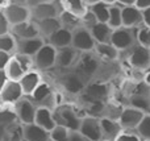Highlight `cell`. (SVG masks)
<instances>
[{"mask_svg": "<svg viewBox=\"0 0 150 141\" xmlns=\"http://www.w3.org/2000/svg\"><path fill=\"white\" fill-rule=\"evenodd\" d=\"M33 69H36L33 57L16 52L11 57L9 62L5 67V73L8 75V79H11V81H20L28 71L33 70Z\"/></svg>", "mask_w": 150, "mask_h": 141, "instance_id": "obj_1", "label": "cell"}, {"mask_svg": "<svg viewBox=\"0 0 150 141\" xmlns=\"http://www.w3.org/2000/svg\"><path fill=\"white\" fill-rule=\"evenodd\" d=\"M101 60L95 52H84L80 53L79 58H78L76 63L74 65V71L78 73L83 79H90L95 78L98 70L100 67Z\"/></svg>", "mask_w": 150, "mask_h": 141, "instance_id": "obj_2", "label": "cell"}, {"mask_svg": "<svg viewBox=\"0 0 150 141\" xmlns=\"http://www.w3.org/2000/svg\"><path fill=\"white\" fill-rule=\"evenodd\" d=\"M53 115H54L55 123L58 125H63L67 129H70V131H79L83 116L79 115L78 110H75L73 106L70 104L58 106V107H55L53 110Z\"/></svg>", "mask_w": 150, "mask_h": 141, "instance_id": "obj_3", "label": "cell"}, {"mask_svg": "<svg viewBox=\"0 0 150 141\" xmlns=\"http://www.w3.org/2000/svg\"><path fill=\"white\" fill-rule=\"evenodd\" d=\"M124 55L128 66L136 70H144L150 65V49L140 44H134L128 50L120 53V57Z\"/></svg>", "mask_w": 150, "mask_h": 141, "instance_id": "obj_4", "label": "cell"}, {"mask_svg": "<svg viewBox=\"0 0 150 141\" xmlns=\"http://www.w3.org/2000/svg\"><path fill=\"white\" fill-rule=\"evenodd\" d=\"M127 106H132L146 113L150 112V84L145 81L136 82L128 98Z\"/></svg>", "mask_w": 150, "mask_h": 141, "instance_id": "obj_5", "label": "cell"}, {"mask_svg": "<svg viewBox=\"0 0 150 141\" xmlns=\"http://www.w3.org/2000/svg\"><path fill=\"white\" fill-rule=\"evenodd\" d=\"M34 67L40 71H46L57 66V49L49 42L44 45L33 57Z\"/></svg>", "mask_w": 150, "mask_h": 141, "instance_id": "obj_6", "label": "cell"}, {"mask_svg": "<svg viewBox=\"0 0 150 141\" xmlns=\"http://www.w3.org/2000/svg\"><path fill=\"white\" fill-rule=\"evenodd\" d=\"M29 98L37 107H46L50 110H54L55 107H58V104L55 103V92L53 91L50 84L44 81Z\"/></svg>", "mask_w": 150, "mask_h": 141, "instance_id": "obj_7", "label": "cell"}, {"mask_svg": "<svg viewBox=\"0 0 150 141\" xmlns=\"http://www.w3.org/2000/svg\"><path fill=\"white\" fill-rule=\"evenodd\" d=\"M111 44L116 46L121 52H125L129 47H132L134 44H137L136 40V29L127 28V26H120L117 29H113L111 38Z\"/></svg>", "mask_w": 150, "mask_h": 141, "instance_id": "obj_8", "label": "cell"}, {"mask_svg": "<svg viewBox=\"0 0 150 141\" xmlns=\"http://www.w3.org/2000/svg\"><path fill=\"white\" fill-rule=\"evenodd\" d=\"M62 12H63V7L61 0H52V1H47L44 3V4L37 5V7L30 8L32 20L34 21L45 20V18H50V17H58Z\"/></svg>", "mask_w": 150, "mask_h": 141, "instance_id": "obj_9", "label": "cell"}, {"mask_svg": "<svg viewBox=\"0 0 150 141\" xmlns=\"http://www.w3.org/2000/svg\"><path fill=\"white\" fill-rule=\"evenodd\" d=\"M15 108V116L20 123L23 124H30L34 123L36 119V112H37V106L32 102L29 96H24L13 106Z\"/></svg>", "mask_w": 150, "mask_h": 141, "instance_id": "obj_10", "label": "cell"}, {"mask_svg": "<svg viewBox=\"0 0 150 141\" xmlns=\"http://www.w3.org/2000/svg\"><path fill=\"white\" fill-rule=\"evenodd\" d=\"M79 132L90 141H103L100 118L93 115L83 116L82 123H80L79 127Z\"/></svg>", "mask_w": 150, "mask_h": 141, "instance_id": "obj_11", "label": "cell"}, {"mask_svg": "<svg viewBox=\"0 0 150 141\" xmlns=\"http://www.w3.org/2000/svg\"><path fill=\"white\" fill-rule=\"evenodd\" d=\"M24 91L18 81H11L1 87L0 90V104L4 106H15L21 98H24Z\"/></svg>", "mask_w": 150, "mask_h": 141, "instance_id": "obj_12", "label": "cell"}, {"mask_svg": "<svg viewBox=\"0 0 150 141\" xmlns=\"http://www.w3.org/2000/svg\"><path fill=\"white\" fill-rule=\"evenodd\" d=\"M71 46H74L80 53L93 52L96 46V41L93 40L90 29L80 26L73 32V45Z\"/></svg>", "mask_w": 150, "mask_h": 141, "instance_id": "obj_13", "label": "cell"}, {"mask_svg": "<svg viewBox=\"0 0 150 141\" xmlns=\"http://www.w3.org/2000/svg\"><path fill=\"white\" fill-rule=\"evenodd\" d=\"M145 113L146 112L132 107V106H125L119 118V121L121 124L122 129H125V131H136V128L144 119Z\"/></svg>", "mask_w": 150, "mask_h": 141, "instance_id": "obj_14", "label": "cell"}, {"mask_svg": "<svg viewBox=\"0 0 150 141\" xmlns=\"http://www.w3.org/2000/svg\"><path fill=\"white\" fill-rule=\"evenodd\" d=\"M4 15L7 16L11 26L16 25V24L24 23V21L30 20L32 18L30 8H29L28 5L13 4V3H11V4L4 9Z\"/></svg>", "mask_w": 150, "mask_h": 141, "instance_id": "obj_15", "label": "cell"}, {"mask_svg": "<svg viewBox=\"0 0 150 141\" xmlns=\"http://www.w3.org/2000/svg\"><path fill=\"white\" fill-rule=\"evenodd\" d=\"M45 44H46V40L41 36L30 37V38H20V40H17L16 52L21 53V54L29 55V57H34L36 53L38 52Z\"/></svg>", "mask_w": 150, "mask_h": 141, "instance_id": "obj_16", "label": "cell"}, {"mask_svg": "<svg viewBox=\"0 0 150 141\" xmlns=\"http://www.w3.org/2000/svg\"><path fill=\"white\" fill-rule=\"evenodd\" d=\"M108 84L104 83L103 81H92L86 84V89L83 94L86 95L90 103L92 102H101L108 96Z\"/></svg>", "mask_w": 150, "mask_h": 141, "instance_id": "obj_17", "label": "cell"}, {"mask_svg": "<svg viewBox=\"0 0 150 141\" xmlns=\"http://www.w3.org/2000/svg\"><path fill=\"white\" fill-rule=\"evenodd\" d=\"M88 82L86 79H83L82 77L79 75L78 73L75 71H70V73L65 74L62 77V86L69 94H73V95H76V94H82L86 89V84Z\"/></svg>", "mask_w": 150, "mask_h": 141, "instance_id": "obj_18", "label": "cell"}, {"mask_svg": "<svg viewBox=\"0 0 150 141\" xmlns=\"http://www.w3.org/2000/svg\"><path fill=\"white\" fill-rule=\"evenodd\" d=\"M122 13V26L127 28H137L144 23L142 9L137 5H121Z\"/></svg>", "mask_w": 150, "mask_h": 141, "instance_id": "obj_19", "label": "cell"}, {"mask_svg": "<svg viewBox=\"0 0 150 141\" xmlns=\"http://www.w3.org/2000/svg\"><path fill=\"white\" fill-rule=\"evenodd\" d=\"M80 52L76 50L74 46H66L62 49H57V67L59 69H69L74 67Z\"/></svg>", "mask_w": 150, "mask_h": 141, "instance_id": "obj_20", "label": "cell"}, {"mask_svg": "<svg viewBox=\"0 0 150 141\" xmlns=\"http://www.w3.org/2000/svg\"><path fill=\"white\" fill-rule=\"evenodd\" d=\"M11 33L16 37L17 40L20 38H30V37H37L40 36L38 28L34 20H26L24 23L16 24V25L11 26Z\"/></svg>", "mask_w": 150, "mask_h": 141, "instance_id": "obj_21", "label": "cell"}, {"mask_svg": "<svg viewBox=\"0 0 150 141\" xmlns=\"http://www.w3.org/2000/svg\"><path fill=\"white\" fill-rule=\"evenodd\" d=\"M101 124V133H103V141H115L116 137L122 132V127L119 120L109 118H100Z\"/></svg>", "mask_w": 150, "mask_h": 141, "instance_id": "obj_22", "label": "cell"}, {"mask_svg": "<svg viewBox=\"0 0 150 141\" xmlns=\"http://www.w3.org/2000/svg\"><path fill=\"white\" fill-rule=\"evenodd\" d=\"M18 82H20L21 87H23L24 95H25V96H30L34 92V90L41 84L42 77H41V74H40V70L33 69V70L28 71Z\"/></svg>", "mask_w": 150, "mask_h": 141, "instance_id": "obj_23", "label": "cell"}, {"mask_svg": "<svg viewBox=\"0 0 150 141\" xmlns=\"http://www.w3.org/2000/svg\"><path fill=\"white\" fill-rule=\"evenodd\" d=\"M24 140L28 141H50V132L37 125L36 123L24 124L23 125Z\"/></svg>", "mask_w": 150, "mask_h": 141, "instance_id": "obj_24", "label": "cell"}, {"mask_svg": "<svg viewBox=\"0 0 150 141\" xmlns=\"http://www.w3.org/2000/svg\"><path fill=\"white\" fill-rule=\"evenodd\" d=\"M46 42L53 45L55 49H62V47H66V46H71L73 45V32L65 28H59L46 40Z\"/></svg>", "mask_w": 150, "mask_h": 141, "instance_id": "obj_25", "label": "cell"}, {"mask_svg": "<svg viewBox=\"0 0 150 141\" xmlns=\"http://www.w3.org/2000/svg\"><path fill=\"white\" fill-rule=\"evenodd\" d=\"M23 123L20 121L11 120L9 123L5 124L4 129L1 133L0 141H23L24 133H23Z\"/></svg>", "mask_w": 150, "mask_h": 141, "instance_id": "obj_26", "label": "cell"}, {"mask_svg": "<svg viewBox=\"0 0 150 141\" xmlns=\"http://www.w3.org/2000/svg\"><path fill=\"white\" fill-rule=\"evenodd\" d=\"M93 52L99 55L101 61H105V62H116L120 58V50L116 46H113L111 42L96 44Z\"/></svg>", "mask_w": 150, "mask_h": 141, "instance_id": "obj_27", "label": "cell"}, {"mask_svg": "<svg viewBox=\"0 0 150 141\" xmlns=\"http://www.w3.org/2000/svg\"><path fill=\"white\" fill-rule=\"evenodd\" d=\"M34 123H36L37 125L42 127L44 129H46V131H49V132L57 125L54 115H53V110L46 108V107H38L37 108Z\"/></svg>", "mask_w": 150, "mask_h": 141, "instance_id": "obj_28", "label": "cell"}, {"mask_svg": "<svg viewBox=\"0 0 150 141\" xmlns=\"http://www.w3.org/2000/svg\"><path fill=\"white\" fill-rule=\"evenodd\" d=\"M36 24H37V28H38L40 36L44 37L45 40H47L53 33H54V32H57L59 28H62L61 21H59V17L45 18V20L36 21Z\"/></svg>", "mask_w": 150, "mask_h": 141, "instance_id": "obj_29", "label": "cell"}, {"mask_svg": "<svg viewBox=\"0 0 150 141\" xmlns=\"http://www.w3.org/2000/svg\"><path fill=\"white\" fill-rule=\"evenodd\" d=\"M90 32L96 44H105V42H111L113 29L107 23H98L90 29Z\"/></svg>", "mask_w": 150, "mask_h": 141, "instance_id": "obj_30", "label": "cell"}, {"mask_svg": "<svg viewBox=\"0 0 150 141\" xmlns=\"http://www.w3.org/2000/svg\"><path fill=\"white\" fill-rule=\"evenodd\" d=\"M58 17H59V21H61L62 28L69 29V30H71V32H74L75 29L83 26L82 25V18H80L79 16L74 15V13L67 12V11H63Z\"/></svg>", "mask_w": 150, "mask_h": 141, "instance_id": "obj_31", "label": "cell"}, {"mask_svg": "<svg viewBox=\"0 0 150 141\" xmlns=\"http://www.w3.org/2000/svg\"><path fill=\"white\" fill-rule=\"evenodd\" d=\"M61 3H62L63 11L71 12L79 17H82L88 9V5L84 0H61Z\"/></svg>", "mask_w": 150, "mask_h": 141, "instance_id": "obj_32", "label": "cell"}, {"mask_svg": "<svg viewBox=\"0 0 150 141\" xmlns=\"http://www.w3.org/2000/svg\"><path fill=\"white\" fill-rule=\"evenodd\" d=\"M111 5L112 4H108L105 1H99L96 4L90 5V9L96 16L99 23H107L109 17V8H111Z\"/></svg>", "mask_w": 150, "mask_h": 141, "instance_id": "obj_33", "label": "cell"}, {"mask_svg": "<svg viewBox=\"0 0 150 141\" xmlns=\"http://www.w3.org/2000/svg\"><path fill=\"white\" fill-rule=\"evenodd\" d=\"M112 29H117L122 26V13H121V5L120 4H112L109 8V17L107 21Z\"/></svg>", "mask_w": 150, "mask_h": 141, "instance_id": "obj_34", "label": "cell"}, {"mask_svg": "<svg viewBox=\"0 0 150 141\" xmlns=\"http://www.w3.org/2000/svg\"><path fill=\"white\" fill-rule=\"evenodd\" d=\"M16 47H17V40L12 33H5L0 34V52H7V53H16Z\"/></svg>", "mask_w": 150, "mask_h": 141, "instance_id": "obj_35", "label": "cell"}, {"mask_svg": "<svg viewBox=\"0 0 150 141\" xmlns=\"http://www.w3.org/2000/svg\"><path fill=\"white\" fill-rule=\"evenodd\" d=\"M134 29H136V40H137V44L150 49V26L145 25V24L142 23L140 26H137V28H134Z\"/></svg>", "mask_w": 150, "mask_h": 141, "instance_id": "obj_36", "label": "cell"}, {"mask_svg": "<svg viewBox=\"0 0 150 141\" xmlns=\"http://www.w3.org/2000/svg\"><path fill=\"white\" fill-rule=\"evenodd\" d=\"M125 106H121L119 103H109V104L104 106L103 108V112H101L100 118H109V119H115V120H119L120 115L122 112V108Z\"/></svg>", "mask_w": 150, "mask_h": 141, "instance_id": "obj_37", "label": "cell"}, {"mask_svg": "<svg viewBox=\"0 0 150 141\" xmlns=\"http://www.w3.org/2000/svg\"><path fill=\"white\" fill-rule=\"evenodd\" d=\"M136 133L141 137V140H149L150 141V113H145L144 119L138 127L136 128Z\"/></svg>", "mask_w": 150, "mask_h": 141, "instance_id": "obj_38", "label": "cell"}, {"mask_svg": "<svg viewBox=\"0 0 150 141\" xmlns=\"http://www.w3.org/2000/svg\"><path fill=\"white\" fill-rule=\"evenodd\" d=\"M70 133V129H67L63 125H55L50 131V141H66Z\"/></svg>", "mask_w": 150, "mask_h": 141, "instance_id": "obj_39", "label": "cell"}, {"mask_svg": "<svg viewBox=\"0 0 150 141\" xmlns=\"http://www.w3.org/2000/svg\"><path fill=\"white\" fill-rule=\"evenodd\" d=\"M80 18H82V25L84 26V28H87V29H91L95 24L99 23L98 18H96V16L93 15V12L90 9V7H88L87 12H86Z\"/></svg>", "mask_w": 150, "mask_h": 141, "instance_id": "obj_40", "label": "cell"}, {"mask_svg": "<svg viewBox=\"0 0 150 141\" xmlns=\"http://www.w3.org/2000/svg\"><path fill=\"white\" fill-rule=\"evenodd\" d=\"M115 141H141V137L136 133V131H125V129H122V132L116 137Z\"/></svg>", "mask_w": 150, "mask_h": 141, "instance_id": "obj_41", "label": "cell"}, {"mask_svg": "<svg viewBox=\"0 0 150 141\" xmlns=\"http://www.w3.org/2000/svg\"><path fill=\"white\" fill-rule=\"evenodd\" d=\"M11 32V24L8 21L4 12H0V34H5Z\"/></svg>", "mask_w": 150, "mask_h": 141, "instance_id": "obj_42", "label": "cell"}, {"mask_svg": "<svg viewBox=\"0 0 150 141\" xmlns=\"http://www.w3.org/2000/svg\"><path fill=\"white\" fill-rule=\"evenodd\" d=\"M66 141H90L87 137H84L79 131H70L69 137Z\"/></svg>", "mask_w": 150, "mask_h": 141, "instance_id": "obj_43", "label": "cell"}, {"mask_svg": "<svg viewBox=\"0 0 150 141\" xmlns=\"http://www.w3.org/2000/svg\"><path fill=\"white\" fill-rule=\"evenodd\" d=\"M11 57H12V54H11V53L0 52V70H3V69L7 67V65H8V62H9Z\"/></svg>", "mask_w": 150, "mask_h": 141, "instance_id": "obj_44", "label": "cell"}, {"mask_svg": "<svg viewBox=\"0 0 150 141\" xmlns=\"http://www.w3.org/2000/svg\"><path fill=\"white\" fill-rule=\"evenodd\" d=\"M142 20H144V24H145V25L150 26V7L142 9Z\"/></svg>", "mask_w": 150, "mask_h": 141, "instance_id": "obj_45", "label": "cell"}, {"mask_svg": "<svg viewBox=\"0 0 150 141\" xmlns=\"http://www.w3.org/2000/svg\"><path fill=\"white\" fill-rule=\"evenodd\" d=\"M7 82H8V75H7V73H5V69H3V70H0V90H1V87L4 86Z\"/></svg>", "mask_w": 150, "mask_h": 141, "instance_id": "obj_46", "label": "cell"}, {"mask_svg": "<svg viewBox=\"0 0 150 141\" xmlns=\"http://www.w3.org/2000/svg\"><path fill=\"white\" fill-rule=\"evenodd\" d=\"M47 1H52V0H28V7L29 8H33V7H37L40 4H44V3H47Z\"/></svg>", "mask_w": 150, "mask_h": 141, "instance_id": "obj_47", "label": "cell"}, {"mask_svg": "<svg viewBox=\"0 0 150 141\" xmlns=\"http://www.w3.org/2000/svg\"><path fill=\"white\" fill-rule=\"evenodd\" d=\"M136 5L141 9H145L150 7V0H136Z\"/></svg>", "mask_w": 150, "mask_h": 141, "instance_id": "obj_48", "label": "cell"}, {"mask_svg": "<svg viewBox=\"0 0 150 141\" xmlns=\"http://www.w3.org/2000/svg\"><path fill=\"white\" fill-rule=\"evenodd\" d=\"M142 81H145L146 83L150 84V65L146 69H144V71H142Z\"/></svg>", "mask_w": 150, "mask_h": 141, "instance_id": "obj_49", "label": "cell"}, {"mask_svg": "<svg viewBox=\"0 0 150 141\" xmlns=\"http://www.w3.org/2000/svg\"><path fill=\"white\" fill-rule=\"evenodd\" d=\"M117 4L120 5H136V0H116Z\"/></svg>", "mask_w": 150, "mask_h": 141, "instance_id": "obj_50", "label": "cell"}, {"mask_svg": "<svg viewBox=\"0 0 150 141\" xmlns=\"http://www.w3.org/2000/svg\"><path fill=\"white\" fill-rule=\"evenodd\" d=\"M11 4V0H0V12H4V9Z\"/></svg>", "mask_w": 150, "mask_h": 141, "instance_id": "obj_51", "label": "cell"}, {"mask_svg": "<svg viewBox=\"0 0 150 141\" xmlns=\"http://www.w3.org/2000/svg\"><path fill=\"white\" fill-rule=\"evenodd\" d=\"M11 3H13V4L26 5V4H28V0H11Z\"/></svg>", "mask_w": 150, "mask_h": 141, "instance_id": "obj_52", "label": "cell"}, {"mask_svg": "<svg viewBox=\"0 0 150 141\" xmlns=\"http://www.w3.org/2000/svg\"><path fill=\"white\" fill-rule=\"evenodd\" d=\"M86 3H87V5L90 7V5H92V4H96V3H99V1H103V0H84Z\"/></svg>", "mask_w": 150, "mask_h": 141, "instance_id": "obj_53", "label": "cell"}, {"mask_svg": "<svg viewBox=\"0 0 150 141\" xmlns=\"http://www.w3.org/2000/svg\"><path fill=\"white\" fill-rule=\"evenodd\" d=\"M103 1L108 3V4H116V0H103Z\"/></svg>", "mask_w": 150, "mask_h": 141, "instance_id": "obj_54", "label": "cell"}, {"mask_svg": "<svg viewBox=\"0 0 150 141\" xmlns=\"http://www.w3.org/2000/svg\"><path fill=\"white\" fill-rule=\"evenodd\" d=\"M141 141H149V140H141Z\"/></svg>", "mask_w": 150, "mask_h": 141, "instance_id": "obj_55", "label": "cell"}, {"mask_svg": "<svg viewBox=\"0 0 150 141\" xmlns=\"http://www.w3.org/2000/svg\"><path fill=\"white\" fill-rule=\"evenodd\" d=\"M23 141H28V140H23Z\"/></svg>", "mask_w": 150, "mask_h": 141, "instance_id": "obj_56", "label": "cell"}, {"mask_svg": "<svg viewBox=\"0 0 150 141\" xmlns=\"http://www.w3.org/2000/svg\"><path fill=\"white\" fill-rule=\"evenodd\" d=\"M104 141H105V140H104Z\"/></svg>", "mask_w": 150, "mask_h": 141, "instance_id": "obj_57", "label": "cell"}, {"mask_svg": "<svg viewBox=\"0 0 150 141\" xmlns=\"http://www.w3.org/2000/svg\"><path fill=\"white\" fill-rule=\"evenodd\" d=\"M149 113H150V112H149Z\"/></svg>", "mask_w": 150, "mask_h": 141, "instance_id": "obj_58", "label": "cell"}]
</instances>
